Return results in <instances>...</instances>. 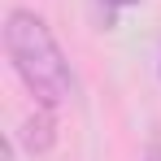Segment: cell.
I'll return each instance as SVG.
<instances>
[{"mask_svg":"<svg viewBox=\"0 0 161 161\" xmlns=\"http://www.w3.org/2000/svg\"><path fill=\"white\" fill-rule=\"evenodd\" d=\"M4 53L13 61L18 79L26 83V92L35 96V105L57 109L61 100L74 96V74L70 61L57 48L53 31L44 18H35L31 9H13L4 18Z\"/></svg>","mask_w":161,"mask_h":161,"instance_id":"1","label":"cell"},{"mask_svg":"<svg viewBox=\"0 0 161 161\" xmlns=\"http://www.w3.org/2000/svg\"><path fill=\"white\" fill-rule=\"evenodd\" d=\"M22 144H26V153H44V148H53V109H35V118L22 122Z\"/></svg>","mask_w":161,"mask_h":161,"instance_id":"2","label":"cell"},{"mask_svg":"<svg viewBox=\"0 0 161 161\" xmlns=\"http://www.w3.org/2000/svg\"><path fill=\"white\" fill-rule=\"evenodd\" d=\"M122 0H96V22L100 26H113V9H118Z\"/></svg>","mask_w":161,"mask_h":161,"instance_id":"3","label":"cell"},{"mask_svg":"<svg viewBox=\"0 0 161 161\" xmlns=\"http://www.w3.org/2000/svg\"><path fill=\"white\" fill-rule=\"evenodd\" d=\"M144 161H161V144H153V148L144 153Z\"/></svg>","mask_w":161,"mask_h":161,"instance_id":"4","label":"cell"},{"mask_svg":"<svg viewBox=\"0 0 161 161\" xmlns=\"http://www.w3.org/2000/svg\"><path fill=\"white\" fill-rule=\"evenodd\" d=\"M122 4H131V0H122Z\"/></svg>","mask_w":161,"mask_h":161,"instance_id":"5","label":"cell"}]
</instances>
